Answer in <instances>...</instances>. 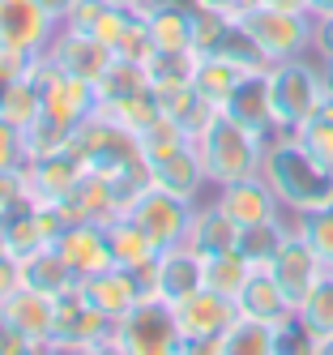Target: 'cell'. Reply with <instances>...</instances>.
<instances>
[{"instance_id": "f35d334b", "label": "cell", "mask_w": 333, "mask_h": 355, "mask_svg": "<svg viewBox=\"0 0 333 355\" xmlns=\"http://www.w3.org/2000/svg\"><path fill=\"white\" fill-rule=\"evenodd\" d=\"M26 163H30V155H26V137H21V129L0 116V171H21Z\"/></svg>"}, {"instance_id": "4dcf8cb0", "label": "cell", "mask_w": 333, "mask_h": 355, "mask_svg": "<svg viewBox=\"0 0 333 355\" xmlns=\"http://www.w3.org/2000/svg\"><path fill=\"white\" fill-rule=\"evenodd\" d=\"M291 236V223L287 218H269V223H256V227H244L240 232V252L256 266V270H265L273 261V252L282 248V240Z\"/></svg>"}, {"instance_id": "c3c4849f", "label": "cell", "mask_w": 333, "mask_h": 355, "mask_svg": "<svg viewBox=\"0 0 333 355\" xmlns=\"http://www.w3.org/2000/svg\"><path fill=\"white\" fill-rule=\"evenodd\" d=\"M107 5H116V9H128V13H141L150 0H107Z\"/></svg>"}, {"instance_id": "681fc988", "label": "cell", "mask_w": 333, "mask_h": 355, "mask_svg": "<svg viewBox=\"0 0 333 355\" xmlns=\"http://www.w3.org/2000/svg\"><path fill=\"white\" fill-rule=\"evenodd\" d=\"M316 355H333V334H325V338H316Z\"/></svg>"}, {"instance_id": "8992f818", "label": "cell", "mask_w": 333, "mask_h": 355, "mask_svg": "<svg viewBox=\"0 0 333 355\" xmlns=\"http://www.w3.org/2000/svg\"><path fill=\"white\" fill-rule=\"evenodd\" d=\"M111 343L124 355H179L184 347L175 329V313L163 300H141L133 313H124L111 329Z\"/></svg>"}, {"instance_id": "52a82bcc", "label": "cell", "mask_w": 333, "mask_h": 355, "mask_svg": "<svg viewBox=\"0 0 333 355\" xmlns=\"http://www.w3.org/2000/svg\"><path fill=\"white\" fill-rule=\"evenodd\" d=\"M124 218H133L141 232H145V240L163 252V248H175V244L188 240L192 201L175 197V193H167V189H159V184H145V189L124 206Z\"/></svg>"}, {"instance_id": "e575fe53", "label": "cell", "mask_w": 333, "mask_h": 355, "mask_svg": "<svg viewBox=\"0 0 333 355\" xmlns=\"http://www.w3.org/2000/svg\"><path fill=\"white\" fill-rule=\"evenodd\" d=\"M231 31H235V17L214 13V9H192V52H197V56L218 52Z\"/></svg>"}, {"instance_id": "7402d4cb", "label": "cell", "mask_w": 333, "mask_h": 355, "mask_svg": "<svg viewBox=\"0 0 333 355\" xmlns=\"http://www.w3.org/2000/svg\"><path fill=\"white\" fill-rule=\"evenodd\" d=\"M188 248H197L201 257H218V252H231L240 244V227L222 214V206L214 197H201L192 206V223H188Z\"/></svg>"}, {"instance_id": "2e32d148", "label": "cell", "mask_w": 333, "mask_h": 355, "mask_svg": "<svg viewBox=\"0 0 333 355\" xmlns=\"http://www.w3.org/2000/svg\"><path fill=\"white\" fill-rule=\"evenodd\" d=\"M0 321L9 329H17L21 338L47 347L56 338V300L43 295V291H30V287H17L5 304H0Z\"/></svg>"}, {"instance_id": "d590c367", "label": "cell", "mask_w": 333, "mask_h": 355, "mask_svg": "<svg viewBox=\"0 0 333 355\" xmlns=\"http://www.w3.org/2000/svg\"><path fill=\"white\" fill-rule=\"evenodd\" d=\"M295 227H299V236L316 248V257L333 270V206L329 210H316V214H299Z\"/></svg>"}, {"instance_id": "603a6c76", "label": "cell", "mask_w": 333, "mask_h": 355, "mask_svg": "<svg viewBox=\"0 0 333 355\" xmlns=\"http://www.w3.org/2000/svg\"><path fill=\"white\" fill-rule=\"evenodd\" d=\"M17 261H21V287L43 291V295H51V300H60V295L77 291V283H82V278L73 274V266H69L51 244H43V248H35V252H26V257H17Z\"/></svg>"}, {"instance_id": "4316f807", "label": "cell", "mask_w": 333, "mask_h": 355, "mask_svg": "<svg viewBox=\"0 0 333 355\" xmlns=\"http://www.w3.org/2000/svg\"><path fill=\"white\" fill-rule=\"evenodd\" d=\"M159 94V107H163V120H171V124H179L188 137H197L205 124H210V116L218 112V107H210L205 98L192 90V82L188 86H171V90H154Z\"/></svg>"}, {"instance_id": "9c48e42d", "label": "cell", "mask_w": 333, "mask_h": 355, "mask_svg": "<svg viewBox=\"0 0 333 355\" xmlns=\"http://www.w3.org/2000/svg\"><path fill=\"white\" fill-rule=\"evenodd\" d=\"M265 270L278 278V287L287 291V300L295 304V309L303 304V295H307V291H312V287L321 283V278L329 274V266L316 257V248H312V244H307V240L299 236L295 218H291V236L282 240V248L273 252V261H269Z\"/></svg>"}, {"instance_id": "ffe728a7", "label": "cell", "mask_w": 333, "mask_h": 355, "mask_svg": "<svg viewBox=\"0 0 333 355\" xmlns=\"http://www.w3.org/2000/svg\"><path fill=\"white\" fill-rule=\"evenodd\" d=\"M231 120H240L244 129L261 133V137H273V107H269V69H252L240 78V86L231 90L226 107H222Z\"/></svg>"}, {"instance_id": "e0dca14e", "label": "cell", "mask_w": 333, "mask_h": 355, "mask_svg": "<svg viewBox=\"0 0 333 355\" xmlns=\"http://www.w3.org/2000/svg\"><path fill=\"white\" fill-rule=\"evenodd\" d=\"M111 329H116V321L94 313L90 304L82 300V291H69V295L56 300V338H51V343L98 347V343H111Z\"/></svg>"}, {"instance_id": "d4e9b609", "label": "cell", "mask_w": 333, "mask_h": 355, "mask_svg": "<svg viewBox=\"0 0 333 355\" xmlns=\"http://www.w3.org/2000/svg\"><path fill=\"white\" fill-rule=\"evenodd\" d=\"M244 73H252V69L240 64V60H231V56H222V52H205V56H197V69H192V90L210 107L222 112L226 98H231V90L240 86Z\"/></svg>"}, {"instance_id": "44dd1931", "label": "cell", "mask_w": 333, "mask_h": 355, "mask_svg": "<svg viewBox=\"0 0 333 355\" xmlns=\"http://www.w3.org/2000/svg\"><path fill=\"white\" fill-rule=\"evenodd\" d=\"M235 309L248 321H261V325H287L295 317V304L287 300V291L278 287V278L269 270H252V278L244 283V291L235 295Z\"/></svg>"}, {"instance_id": "ac0fdd59", "label": "cell", "mask_w": 333, "mask_h": 355, "mask_svg": "<svg viewBox=\"0 0 333 355\" xmlns=\"http://www.w3.org/2000/svg\"><path fill=\"white\" fill-rule=\"evenodd\" d=\"M60 252V257L73 266L77 278H86V274H98V270H107L111 266V244H107V227L102 223H90V218H77L69 232L51 244Z\"/></svg>"}, {"instance_id": "1f68e13d", "label": "cell", "mask_w": 333, "mask_h": 355, "mask_svg": "<svg viewBox=\"0 0 333 355\" xmlns=\"http://www.w3.org/2000/svg\"><path fill=\"white\" fill-rule=\"evenodd\" d=\"M43 112V94L30 78H13V82H0V116L17 129H26L35 116Z\"/></svg>"}, {"instance_id": "5bb4252c", "label": "cell", "mask_w": 333, "mask_h": 355, "mask_svg": "<svg viewBox=\"0 0 333 355\" xmlns=\"http://www.w3.org/2000/svg\"><path fill=\"white\" fill-rule=\"evenodd\" d=\"M56 26L60 21L39 0H0V47H17V52L39 56L56 35Z\"/></svg>"}, {"instance_id": "5b68a950", "label": "cell", "mask_w": 333, "mask_h": 355, "mask_svg": "<svg viewBox=\"0 0 333 355\" xmlns=\"http://www.w3.org/2000/svg\"><path fill=\"white\" fill-rule=\"evenodd\" d=\"M235 21L252 39V47L261 52L265 64H282V60L312 52V13H287V9H273L265 0H256Z\"/></svg>"}, {"instance_id": "f6af8a7d", "label": "cell", "mask_w": 333, "mask_h": 355, "mask_svg": "<svg viewBox=\"0 0 333 355\" xmlns=\"http://www.w3.org/2000/svg\"><path fill=\"white\" fill-rule=\"evenodd\" d=\"M265 5L287 9V13H307V5H312V0H265Z\"/></svg>"}, {"instance_id": "b9f144b4", "label": "cell", "mask_w": 333, "mask_h": 355, "mask_svg": "<svg viewBox=\"0 0 333 355\" xmlns=\"http://www.w3.org/2000/svg\"><path fill=\"white\" fill-rule=\"evenodd\" d=\"M17 287H21V261L13 252H0V304H5Z\"/></svg>"}, {"instance_id": "7a4b0ae2", "label": "cell", "mask_w": 333, "mask_h": 355, "mask_svg": "<svg viewBox=\"0 0 333 355\" xmlns=\"http://www.w3.org/2000/svg\"><path fill=\"white\" fill-rule=\"evenodd\" d=\"M265 141L261 133L244 129L240 120H231L226 112H214L210 124L192 137L197 146V159H201V171L210 189L218 184H231V180H244V175H256L265 163Z\"/></svg>"}, {"instance_id": "836d02e7", "label": "cell", "mask_w": 333, "mask_h": 355, "mask_svg": "<svg viewBox=\"0 0 333 355\" xmlns=\"http://www.w3.org/2000/svg\"><path fill=\"white\" fill-rule=\"evenodd\" d=\"M21 137H26V155L39 159V155H56V150H64L69 137H73V129H69V124H60L56 116L39 112V116L21 129Z\"/></svg>"}, {"instance_id": "3957f363", "label": "cell", "mask_w": 333, "mask_h": 355, "mask_svg": "<svg viewBox=\"0 0 333 355\" xmlns=\"http://www.w3.org/2000/svg\"><path fill=\"white\" fill-rule=\"evenodd\" d=\"M141 159H145V171H150V184L184 197L192 206L205 197V189H210L192 137L171 120H159L150 133H141Z\"/></svg>"}, {"instance_id": "7c38bea8", "label": "cell", "mask_w": 333, "mask_h": 355, "mask_svg": "<svg viewBox=\"0 0 333 355\" xmlns=\"http://www.w3.org/2000/svg\"><path fill=\"white\" fill-rule=\"evenodd\" d=\"M214 201L222 206V214L235 223L240 232H244V227H256V223H269V218L287 214V210H282V201H278V193L269 189V180H265L261 171L244 175V180H231V184H218Z\"/></svg>"}, {"instance_id": "30bf717a", "label": "cell", "mask_w": 333, "mask_h": 355, "mask_svg": "<svg viewBox=\"0 0 333 355\" xmlns=\"http://www.w3.org/2000/svg\"><path fill=\"white\" fill-rule=\"evenodd\" d=\"M26 175V193H30L35 206H64V201H73L77 184H82V159L69 155V150H56V155H39L21 167Z\"/></svg>"}, {"instance_id": "f546056e", "label": "cell", "mask_w": 333, "mask_h": 355, "mask_svg": "<svg viewBox=\"0 0 333 355\" xmlns=\"http://www.w3.org/2000/svg\"><path fill=\"white\" fill-rule=\"evenodd\" d=\"M214 355H278L273 351V325H261V321L240 317L214 343Z\"/></svg>"}, {"instance_id": "9a60e30c", "label": "cell", "mask_w": 333, "mask_h": 355, "mask_svg": "<svg viewBox=\"0 0 333 355\" xmlns=\"http://www.w3.org/2000/svg\"><path fill=\"white\" fill-rule=\"evenodd\" d=\"M77 291H82V300L90 304L94 313L111 317V321H120L124 313H133L137 304L145 300L137 274L133 270H120V266H107V270H98V274H86L82 283H77Z\"/></svg>"}, {"instance_id": "f907efd6", "label": "cell", "mask_w": 333, "mask_h": 355, "mask_svg": "<svg viewBox=\"0 0 333 355\" xmlns=\"http://www.w3.org/2000/svg\"><path fill=\"white\" fill-rule=\"evenodd\" d=\"M321 64H325V69H329V82H333V60H321Z\"/></svg>"}, {"instance_id": "8d00e7d4", "label": "cell", "mask_w": 333, "mask_h": 355, "mask_svg": "<svg viewBox=\"0 0 333 355\" xmlns=\"http://www.w3.org/2000/svg\"><path fill=\"white\" fill-rule=\"evenodd\" d=\"M150 56H154V39H150V31H145V17H141V13H133V21H128L124 39L116 43V60L150 64Z\"/></svg>"}, {"instance_id": "74e56055", "label": "cell", "mask_w": 333, "mask_h": 355, "mask_svg": "<svg viewBox=\"0 0 333 355\" xmlns=\"http://www.w3.org/2000/svg\"><path fill=\"white\" fill-rule=\"evenodd\" d=\"M273 351L278 355H316V334L299 317H291L287 325L273 329Z\"/></svg>"}, {"instance_id": "cb8c5ba5", "label": "cell", "mask_w": 333, "mask_h": 355, "mask_svg": "<svg viewBox=\"0 0 333 355\" xmlns=\"http://www.w3.org/2000/svg\"><path fill=\"white\" fill-rule=\"evenodd\" d=\"M128 21H133V13H128V9H116V5H107V0H77L73 13L60 21V26L82 31V35H90V39H98V43H107L111 52H116V43L124 39Z\"/></svg>"}, {"instance_id": "7dc6e473", "label": "cell", "mask_w": 333, "mask_h": 355, "mask_svg": "<svg viewBox=\"0 0 333 355\" xmlns=\"http://www.w3.org/2000/svg\"><path fill=\"white\" fill-rule=\"evenodd\" d=\"M307 13H312V17H333V0H312Z\"/></svg>"}, {"instance_id": "ba28073f", "label": "cell", "mask_w": 333, "mask_h": 355, "mask_svg": "<svg viewBox=\"0 0 333 355\" xmlns=\"http://www.w3.org/2000/svg\"><path fill=\"white\" fill-rule=\"evenodd\" d=\"M171 313H175V329H179L184 343H218L226 329L240 321L235 300H226V295H218L210 287H201L188 300L171 304Z\"/></svg>"}, {"instance_id": "bcb514c9", "label": "cell", "mask_w": 333, "mask_h": 355, "mask_svg": "<svg viewBox=\"0 0 333 355\" xmlns=\"http://www.w3.org/2000/svg\"><path fill=\"white\" fill-rule=\"evenodd\" d=\"M82 355H124L116 343H98V347H82Z\"/></svg>"}, {"instance_id": "8fae6325", "label": "cell", "mask_w": 333, "mask_h": 355, "mask_svg": "<svg viewBox=\"0 0 333 355\" xmlns=\"http://www.w3.org/2000/svg\"><path fill=\"white\" fill-rule=\"evenodd\" d=\"M201 287H205V257H201L197 248L175 244V248H163L159 257H154V266H150V291H154V300L179 304V300H188Z\"/></svg>"}, {"instance_id": "83f0119b", "label": "cell", "mask_w": 333, "mask_h": 355, "mask_svg": "<svg viewBox=\"0 0 333 355\" xmlns=\"http://www.w3.org/2000/svg\"><path fill=\"white\" fill-rule=\"evenodd\" d=\"M0 240H5V248L13 252V257H26V252L43 248V232H39V206L30 197L17 201V206L0 210Z\"/></svg>"}, {"instance_id": "6da1fadb", "label": "cell", "mask_w": 333, "mask_h": 355, "mask_svg": "<svg viewBox=\"0 0 333 355\" xmlns=\"http://www.w3.org/2000/svg\"><path fill=\"white\" fill-rule=\"evenodd\" d=\"M261 175L269 180V189L278 193L282 210L291 218L333 206V167H325L321 159L307 155V150L295 141V133H273L265 141Z\"/></svg>"}, {"instance_id": "277c9868", "label": "cell", "mask_w": 333, "mask_h": 355, "mask_svg": "<svg viewBox=\"0 0 333 355\" xmlns=\"http://www.w3.org/2000/svg\"><path fill=\"white\" fill-rule=\"evenodd\" d=\"M329 69L307 52L295 60L269 64V107H273V133H295L299 124L321 107L329 94Z\"/></svg>"}, {"instance_id": "816d5d0a", "label": "cell", "mask_w": 333, "mask_h": 355, "mask_svg": "<svg viewBox=\"0 0 333 355\" xmlns=\"http://www.w3.org/2000/svg\"><path fill=\"white\" fill-rule=\"evenodd\" d=\"M150 5H154V0H150Z\"/></svg>"}, {"instance_id": "60d3db41", "label": "cell", "mask_w": 333, "mask_h": 355, "mask_svg": "<svg viewBox=\"0 0 333 355\" xmlns=\"http://www.w3.org/2000/svg\"><path fill=\"white\" fill-rule=\"evenodd\" d=\"M312 56L333 60V17H312Z\"/></svg>"}, {"instance_id": "484cf974", "label": "cell", "mask_w": 333, "mask_h": 355, "mask_svg": "<svg viewBox=\"0 0 333 355\" xmlns=\"http://www.w3.org/2000/svg\"><path fill=\"white\" fill-rule=\"evenodd\" d=\"M107 227V244H111V266H120V270H145V266H154V257H159V248H154L150 240H145V232L133 223V218H111V223H102Z\"/></svg>"}, {"instance_id": "d6a6232c", "label": "cell", "mask_w": 333, "mask_h": 355, "mask_svg": "<svg viewBox=\"0 0 333 355\" xmlns=\"http://www.w3.org/2000/svg\"><path fill=\"white\" fill-rule=\"evenodd\" d=\"M295 317L312 329L316 338H325V334H333V270L321 278V283L303 295V304L295 309Z\"/></svg>"}, {"instance_id": "7bdbcfd3", "label": "cell", "mask_w": 333, "mask_h": 355, "mask_svg": "<svg viewBox=\"0 0 333 355\" xmlns=\"http://www.w3.org/2000/svg\"><path fill=\"white\" fill-rule=\"evenodd\" d=\"M197 9H214V13H226V17H240L244 9H252L256 0H192Z\"/></svg>"}, {"instance_id": "ab89813d", "label": "cell", "mask_w": 333, "mask_h": 355, "mask_svg": "<svg viewBox=\"0 0 333 355\" xmlns=\"http://www.w3.org/2000/svg\"><path fill=\"white\" fill-rule=\"evenodd\" d=\"M30 193H26V175L21 171H0V210L17 206V201H26Z\"/></svg>"}, {"instance_id": "ee69618b", "label": "cell", "mask_w": 333, "mask_h": 355, "mask_svg": "<svg viewBox=\"0 0 333 355\" xmlns=\"http://www.w3.org/2000/svg\"><path fill=\"white\" fill-rule=\"evenodd\" d=\"M39 5H43L51 17H56V21H64V17L73 13V5H77V0H39Z\"/></svg>"}, {"instance_id": "f1b7e54d", "label": "cell", "mask_w": 333, "mask_h": 355, "mask_svg": "<svg viewBox=\"0 0 333 355\" xmlns=\"http://www.w3.org/2000/svg\"><path fill=\"white\" fill-rule=\"evenodd\" d=\"M252 261L244 257L240 248H231V252H218V257H205V287L226 295V300H235L244 291V283L252 278Z\"/></svg>"}, {"instance_id": "d6986e66", "label": "cell", "mask_w": 333, "mask_h": 355, "mask_svg": "<svg viewBox=\"0 0 333 355\" xmlns=\"http://www.w3.org/2000/svg\"><path fill=\"white\" fill-rule=\"evenodd\" d=\"M192 0H154L141 9L154 52H192Z\"/></svg>"}, {"instance_id": "4fadbf2b", "label": "cell", "mask_w": 333, "mask_h": 355, "mask_svg": "<svg viewBox=\"0 0 333 355\" xmlns=\"http://www.w3.org/2000/svg\"><path fill=\"white\" fill-rule=\"evenodd\" d=\"M43 52L56 60V69H64L69 78H82L90 86H98L102 73H107L111 60H116V52L107 43H98V39L73 31V26H56V35H51V43L43 47Z\"/></svg>"}]
</instances>
